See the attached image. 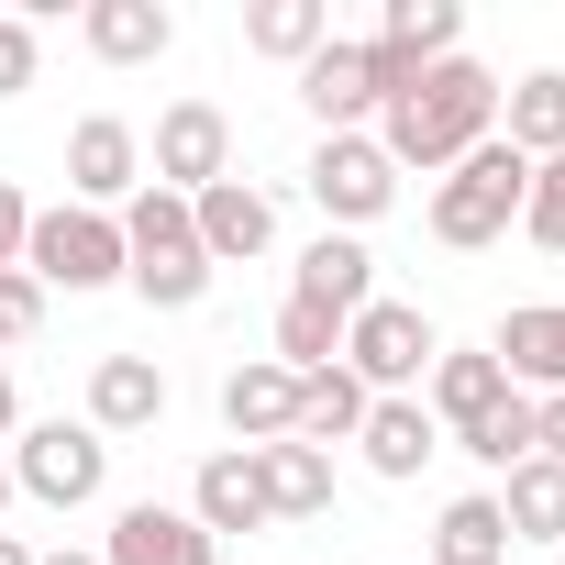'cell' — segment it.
I'll return each mask as SVG.
<instances>
[{"mask_svg":"<svg viewBox=\"0 0 565 565\" xmlns=\"http://www.w3.org/2000/svg\"><path fill=\"white\" fill-rule=\"evenodd\" d=\"M433 355H444V333H433L411 300H366V311L344 322V377H355L366 399H422Z\"/></svg>","mask_w":565,"mask_h":565,"instance_id":"5","label":"cell"},{"mask_svg":"<svg viewBox=\"0 0 565 565\" xmlns=\"http://www.w3.org/2000/svg\"><path fill=\"white\" fill-rule=\"evenodd\" d=\"M23 233H34V200L0 178V266H23Z\"/></svg>","mask_w":565,"mask_h":565,"instance_id":"33","label":"cell"},{"mask_svg":"<svg viewBox=\"0 0 565 565\" xmlns=\"http://www.w3.org/2000/svg\"><path fill=\"white\" fill-rule=\"evenodd\" d=\"M532 455L565 466V399H532Z\"/></svg>","mask_w":565,"mask_h":565,"instance_id":"34","label":"cell"},{"mask_svg":"<svg viewBox=\"0 0 565 565\" xmlns=\"http://www.w3.org/2000/svg\"><path fill=\"white\" fill-rule=\"evenodd\" d=\"M366 433V388L344 377V366H322V377H300V433L289 444H311V455H333V444H355Z\"/></svg>","mask_w":565,"mask_h":565,"instance_id":"26","label":"cell"},{"mask_svg":"<svg viewBox=\"0 0 565 565\" xmlns=\"http://www.w3.org/2000/svg\"><path fill=\"white\" fill-rule=\"evenodd\" d=\"M521 189H532V156L488 134L477 156H455V167L433 178V244H455V255H477V244H499V233H521Z\"/></svg>","mask_w":565,"mask_h":565,"instance_id":"3","label":"cell"},{"mask_svg":"<svg viewBox=\"0 0 565 565\" xmlns=\"http://www.w3.org/2000/svg\"><path fill=\"white\" fill-rule=\"evenodd\" d=\"M211 178H233V122H222V100H167V111H156V145H145V189L200 200Z\"/></svg>","mask_w":565,"mask_h":565,"instance_id":"8","label":"cell"},{"mask_svg":"<svg viewBox=\"0 0 565 565\" xmlns=\"http://www.w3.org/2000/svg\"><path fill=\"white\" fill-rule=\"evenodd\" d=\"M488 355H499V377H510L521 399H565V300H521V311L488 333Z\"/></svg>","mask_w":565,"mask_h":565,"instance_id":"14","label":"cell"},{"mask_svg":"<svg viewBox=\"0 0 565 565\" xmlns=\"http://www.w3.org/2000/svg\"><path fill=\"white\" fill-rule=\"evenodd\" d=\"M554 565H565V543H554Z\"/></svg>","mask_w":565,"mask_h":565,"instance_id":"39","label":"cell"},{"mask_svg":"<svg viewBox=\"0 0 565 565\" xmlns=\"http://www.w3.org/2000/svg\"><path fill=\"white\" fill-rule=\"evenodd\" d=\"M289 300H311V311H333V322H355V311L377 300V255H366L355 233H322V244L300 255V277H289Z\"/></svg>","mask_w":565,"mask_h":565,"instance_id":"19","label":"cell"},{"mask_svg":"<svg viewBox=\"0 0 565 565\" xmlns=\"http://www.w3.org/2000/svg\"><path fill=\"white\" fill-rule=\"evenodd\" d=\"M488 499H499L510 543H565V466H543V455H532V466H510Z\"/></svg>","mask_w":565,"mask_h":565,"instance_id":"24","label":"cell"},{"mask_svg":"<svg viewBox=\"0 0 565 565\" xmlns=\"http://www.w3.org/2000/svg\"><path fill=\"white\" fill-rule=\"evenodd\" d=\"M23 277H34V289H67V300L122 289V211H78V200L34 211V233H23Z\"/></svg>","mask_w":565,"mask_h":565,"instance_id":"4","label":"cell"},{"mask_svg":"<svg viewBox=\"0 0 565 565\" xmlns=\"http://www.w3.org/2000/svg\"><path fill=\"white\" fill-rule=\"evenodd\" d=\"M100 565H222V543L178 499H122L111 532H100Z\"/></svg>","mask_w":565,"mask_h":565,"instance_id":"10","label":"cell"},{"mask_svg":"<svg viewBox=\"0 0 565 565\" xmlns=\"http://www.w3.org/2000/svg\"><path fill=\"white\" fill-rule=\"evenodd\" d=\"M78 45H89L100 67H156V56L178 45V12H167V0H89V12H78Z\"/></svg>","mask_w":565,"mask_h":565,"instance_id":"18","label":"cell"},{"mask_svg":"<svg viewBox=\"0 0 565 565\" xmlns=\"http://www.w3.org/2000/svg\"><path fill=\"white\" fill-rule=\"evenodd\" d=\"M499 399H510V377H499V355H488V344H444V355H433V377H422V411L444 422V444H455L466 422H488Z\"/></svg>","mask_w":565,"mask_h":565,"instance_id":"16","label":"cell"},{"mask_svg":"<svg viewBox=\"0 0 565 565\" xmlns=\"http://www.w3.org/2000/svg\"><path fill=\"white\" fill-rule=\"evenodd\" d=\"M499 145H521L532 167L565 156V67H532V78L499 89Z\"/></svg>","mask_w":565,"mask_h":565,"instance_id":"23","label":"cell"},{"mask_svg":"<svg viewBox=\"0 0 565 565\" xmlns=\"http://www.w3.org/2000/svg\"><path fill=\"white\" fill-rule=\"evenodd\" d=\"M433 565H510V521H499V499H455V510L433 521Z\"/></svg>","mask_w":565,"mask_h":565,"instance_id":"27","label":"cell"},{"mask_svg":"<svg viewBox=\"0 0 565 565\" xmlns=\"http://www.w3.org/2000/svg\"><path fill=\"white\" fill-rule=\"evenodd\" d=\"M189 233H200L211 266H255V255L277 244V200H266L255 178H211V189L189 200Z\"/></svg>","mask_w":565,"mask_h":565,"instance_id":"11","label":"cell"},{"mask_svg":"<svg viewBox=\"0 0 565 565\" xmlns=\"http://www.w3.org/2000/svg\"><path fill=\"white\" fill-rule=\"evenodd\" d=\"M455 455H477L488 477H510V466H532V399L510 388V399H499L488 422H466V433H455Z\"/></svg>","mask_w":565,"mask_h":565,"instance_id":"29","label":"cell"},{"mask_svg":"<svg viewBox=\"0 0 565 565\" xmlns=\"http://www.w3.org/2000/svg\"><path fill=\"white\" fill-rule=\"evenodd\" d=\"M167 399H178V388H167V366H156V355H100V366H89V411H78V422H89L100 444H122V433H156V422H167Z\"/></svg>","mask_w":565,"mask_h":565,"instance_id":"13","label":"cell"},{"mask_svg":"<svg viewBox=\"0 0 565 565\" xmlns=\"http://www.w3.org/2000/svg\"><path fill=\"white\" fill-rule=\"evenodd\" d=\"M255 488H266V521H322V510H333V455H311V444H255Z\"/></svg>","mask_w":565,"mask_h":565,"instance_id":"20","label":"cell"},{"mask_svg":"<svg viewBox=\"0 0 565 565\" xmlns=\"http://www.w3.org/2000/svg\"><path fill=\"white\" fill-rule=\"evenodd\" d=\"M0 565H34V543H12V532H0Z\"/></svg>","mask_w":565,"mask_h":565,"instance_id":"37","label":"cell"},{"mask_svg":"<svg viewBox=\"0 0 565 565\" xmlns=\"http://www.w3.org/2000/svg\"><path fill=\"white\" fill-rule=\"evenodd\" d=\"M222 433L255 455V444H289L300 433V377L277 366V355H244L233 377H222Z\"/></svg>","mask_w":565,"mask_h":565,"instance_id":"15","label":"cell"},{"mask_svg":"<svg viewBox=\"0 0 565 565\" xmlns=\"http://www.w3.org/2000/svg\"><path fill=\"white\" fill-rule=\"evenodd\" d=\"M34 67H45L34 12H0V100H23V89H34Z\"/></svg>","mask_w":565,"mask_h":565,"instance_id":"31","label":"cell"},{"mask_svg":"<svg viewBox=\"0 0 565 565\" xmlns=\"http://www.w3.org/2000/svg\"><path fill=\"white\" fill-rule=\"evenodd\" d=\"M521 233H532L543 255H565V156L532 167V189H521Z\"/></svg>","mask_w":565,"mask_h":565,"instance_id":"30","label":"cell"},{"mask_svg":"<svg viewBox=\"0 0 565 565\" xmlns=\"http://www.w3.org/2000/svg\"><path fill=\"white\" fill-rule=\"evenodd\" d=\"M366 134H377V156H388V167L444 178L455 156H477V145L499 134V78H488L477 56H444V67H422V78H411Z\"/></svg>","mask_w":565,"mask_h":565,"instance_id":"1","label":"cell"},{"mask_svg":"<svg viewBox=\"0 0 565 565\" xmlns=\"http://www.w3.org/2000/svg\"><path fill=\"white\" fill-rule=\"evenodd\" d=\"M244 45L277 56V67H311V56L333 45V12H322V0H255V12H244Z\"/></svg>","mask_w":565,"mask_h":565,"instance_id":"25","label":"cell"},{"mask_svg":"<svg viewBox=\"0 0 565 565\" xmlns=\"http://www.w3.org/2000/svg\"><path fill=\"white\" fill-rule=\"evenodd\" d=\"M277 366H289V377L344 366V322H333V311H311V300H277Z\"/></svg>","mask_w":565,"mask_h":565,"instance_id":"28","label":"cell"},{"mask_svg":"<svg viewBox=\"0 0 565 565\" xmlns=\"http://www.w3.org/2000/svg\"><path fill=\"white\" fill-rule=\"evenodd\" d=\"M145 189V134L122 122V111H89L78 134H67V200L78 211H122Z\"/></svg>","mask_w":565,"mask_h":565,"instance_id":"9","label":"cell"},{"mask_svg":"<svg viewBox=\"0 0 565 565\" xmlns=\"http://www.w3.org/2000/svg\"><path fill=\"white\" fill-rule=\"evenodd\" d=\"M0 510H12V466H0Z\"/></svg>","mask_w":565,"mask_h":565,"instance_id":"38","label":"cell"},{"mask_svg":"<svg viewBox=\"0 0 565 565\" xmlns=\"http://www.w3.org/2000/svg\"><path fill=\"white\" fill-rule=\"evenodd\" d=\"M34 565H100V554H89V543H56V554H34Z\"/></svg>","mask_w":565,"mask_h":565,"instance_id":"36","label":"cell"},{"mask_svg":"<svg viewBox=\"0 0 565 565\" xmlns=\"http://www.w3.org/2000/svg\"><path fill=\"white\" fill-rule=\"evenodd\" d=\"M366 45L399 56V67H444V56H466V12H455V0H388Z\"/></svg>","mask_w":565,"mask_h":565,"instance_id":"21","label":"cell"},{"mask_svg":"<svg viewBox=\"0 0 565 565\" xmlns=\"http://www.w3.org/2000/svg\"><path fill=\"white\" fill-rule=\"evenodd\" d=\"M300 100H311L322 134H366V122H377V56H366V34H333V45L300 67Z\"/></svg>","mask_w":565,"mask_h":565,"instance_id":"12","label":"cell"},{"mask_svg":"<svg viewBox=\"0 0 565 565\" xmlns=\"http://www.w3.org/2000/svg\"><path fill=\"white\" fill-rule=\"evenodd\" d=\"M111 488V444L89 422H34L23 455H12V499H45V510H89Z\"/></svg>","mask_w":565,"mask_h":565,"instance_id":"7","label":"cell"},{"mask_svg":"<svg viewBox=\"0 0 565 565\" xmlns=\"http://www.w3.org/2000/svg\"><path fill=\"white\" fill-rule=\"evenodd\" d=\"M211 277H222V266L200 255L189 200H178V189H134V200H122V289L156 300V311H200Z\"/></svg>","mask_w":565,"mask_h":565,"instance_id":"2","label":"cell"},{"mask_svg":"<svg viewBox=\"0 0 565 565\" xmlns=\"http://www.w3.org/2000/svg\"><path fill=\"white\" fill-rule=\"evenodd\" d=\"M355 444H366L377 477H422V466L444 455V422H433L422 399H366V433H355Z\"/></svg>","mask_w":565,"mask_h":565,"instance_id":"22","label":"cell"},{"mask_svg":"<svg viewBox=\"0 0 565 565\" xmlns=\"http://www.w3.org/2000/svg\"><path fill=\"white\" fill-rule=\"evenodd\" d=\"M34 333H45V289H34L23 266H0V355H12V344H34Z\"/></svg>","mask_w":565,"mask_h":565,"instance_id":"32","label":"cell"},{"mask_svg":"<svg viewBox=\"0 0 565 565\" xmlns=\"http://www.w3.org/2000/svg\"><path fill=\"white\" fill-rule=\"evenodd\" d=\"M189 521H200L211 543H233V532H266V488H255V455H244V444L200 455V477H189Z\"/></svg>","mask_w":565,"mask_h":565,"instance_id":"17","label":"cell"},{"mask_svg":"<svg viewBox=\"0 0 565 565\" xmlns=\"http://www.w3.org/2000/svg\"><path fill=\"white\" fill-rule=\"evenodd\" d=\"M300 189H311L322 233H366V222L399 200V167L377 156V134H322V145H311V167H300Z\"/></svg>","mask_w":565,"mask_h":565,"instance_id":"6","label":"cell"},{"mask_svg":"<svg viewBox=\"0 0 565 565\" xmlns=\"http://www.w3.org/2000/svg\"><path fill=\"white\" fill-rule=\"evenodd\" d=\"M23 433V388H12V355H0V444Z\"/></svg>","mask_w":565,"mask_h":565,"instance_id":"35","label":"cell"}]
</instances>
